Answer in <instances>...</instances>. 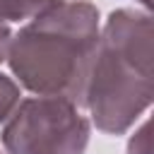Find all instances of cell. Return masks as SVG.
<instances>
[{"label":"cell","instance_id":"1","mask_svg":"<svg viewBox=\"0 0 154 154\" xmlns=\"http://www.w3.org/2000/svg\"><path fill=\"white\" fill-rule=\"evenodd\" d=\"M101 14L89 0H65L12 31L5 63L34 96H63L82 108L99 46Z\"/></svg>","mask_w":154,"mask_h":154},{"label":"cell","instance_id":"2","mask_svg":"<svg viewBox=\"0 0 154 154\" xmlns=\"http://www.w3.org/2000/svg\"><path fill=\"white\" fill-rule=\"evenodd\" d=\"M154 26L152 12L118 7L99 31V46L89 70L84 103L87 118L106 135H125L154 99Z\"/></svg>","mask_w":154,"mask_h":154},{"label":"cell","instance_id":"3","mask_svg":"<svg viewBox=\"0 0 154 154\" xmlns=\"http://www.w3.org/2000/svg\"><path fill=\"white\" fill-rule=\"evenodd\" d=\"M89 140V118L63 96L22 99L0 130L7 154H87Z\"/></svg>","mask_w":154,"mask_h":154},{"label":"cell","instance_id":"4","mask_svg":"<svg viewBox=\"0 0 154 154\" xmlns=\"http://www.w3.org/2000/svg\"><path fill=\"white\" fill-rule=\"evenodd\" d=\"M65 0H0V22L12 24V22H26Z\"/></svg>","mask_w":154,"mask_h":154},{"label":"cell","instance_id":"5","mask_svg":"<svg viewBox=\"0 0 154 154\" xmlns=\"http://www.w3.org/2000/svg\"><path fill=\"white\" fill-rule=\"evenodd\" d=\"M19 101H22V87L17 84L14 77L0 72V125L12 116Z\"/></svg>","mask_w":154,"mask_h":154},{"label":"cell","instance_id":"6","mask_svg":"<svg viewBox=\"0 0 154 154\" xmlns=\"http://www.w3.org/2000/svg\"><path fill=\"white\" fill-rule=\"evenodd\" d=\"M125 154H152V125H149V118H142V123L135 125V132L128 140Z\"/></svg>","mask_w":154,"mask_h":154},{"label":"cell","instance_id":"7","mask_svg":"<svg viewBox=\"0 0 154 154\" xmlns=\"http://www.w3.org/2000/svg\"><path fill=\"white\" fill-rule=\"evenodd\" d=\"M10 38H12V26L0 22V63H5L7 58V48H10Z\"/></svg>","mask_w":154,"mask_h":154},{"label":"cell","instance_id":"8","mask_svg":"<svg viewBox=\"0 0 154 154\" xmlns=\"http://www.w3.org/2000/svg\"><path fill=\"white\" fill-rule=\"evenodd\" d=\"M135 2L140 5V10H147V12L152 10V0H135Z\"/></svg>","mask_w":154,"mask_h":154},{"label":"cell","instance_id":"9","mask_svg":"<svg viewBox=\"0 0 154 154\" xmlns=\"http://www.w3.org/2000/svg\"><path fill=\"white\" fill-rule=\"evenodd\" d=\"M0 154H7V152H2V149H0Z\"/></svg>","mask_w":154,"mask_h":154}]
</instances>
